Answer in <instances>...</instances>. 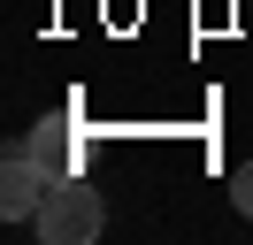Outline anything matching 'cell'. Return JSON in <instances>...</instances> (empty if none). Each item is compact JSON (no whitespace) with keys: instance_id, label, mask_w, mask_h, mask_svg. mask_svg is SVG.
<instances>
[{"instance_id":"obj_1","label":"cell","mask_w":253,"mask_h":245,"mask_svg":"<svg viewBox=\"0 0 253 245\" xmlns=\"http://www.w3.org/2000/svg\"><path fill=\"white\" fill-rule=\"evenodd\" d=\"M31 230L46 245H92L100 230H108V199H100L84 176H54V192H46V207L31 214Z\"/></svg>"},{"instance_id":"obj_2","label":"cell","mask_w":253,"mask_h":245,"mask_svg":"<svg viewBox=\"0 0 253 245\" xmlns=\"http://www.w3.org/2000/svg\"><path fill=\"white\" fill-rule=\"evenodd\" d=\"M46 192H54V168L39 161L31 146H8V161H0V214H8V222H31V214L46 207Z\"/></svg>"},{"instance_id":"obj_3","label":"cell","mask_w":253,"mask_h":245,"mask_svg":"<svg viewBox=\"0 0 253 245\" xmlns=\"http://www.w3.org/2000/svg\"><path fill=\"white\" fill-rule=\"evenodd\" d=\"M23 146H31L39 161L54 168V176H77V146H69V138H62V122H39V130L23 138Z\"/></svg>"},{"instance_id":"obj_4","label":"cell","mask_w":253,"mask_h":245,"mask_svg":"<svg viewBox=\"0 0 253 245\" xmlns=\"http://www.w3.org/2000/svg\"><path fill=\"white\" fill-rule=\"evenodd\" d=\"M230 207L253 222V161H238V168H230Z\"/></svg>"}]
</instances>
